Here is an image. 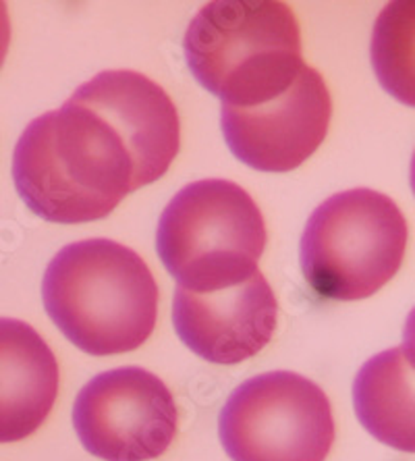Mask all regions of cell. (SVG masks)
Wrapping results in <instances>:
<instances>
[{
  "label": "cell",
  "instance_id": "6da1fadb",
  "mask_svg": "<svg viewBox=\"0 0 415 461\" xmlns=\"http://www.w3.org/2000/svg\"><path fill=\"white\" fill-rule=\"evenodd\" d=\"M13 181L33 214L59 225L106 219L141 187L121 133L73 96L25 127Z\"/></svg>",
  "mask_w": 415,
  "mask_h": 461
},
{
  "label": "cell",
  "instance_id": "7a4b0ae2",
  "mask_svg": "<svg viewBox=\"0 0 415 461\" xmlns=\"http://www.w3.org/2000/svg\"><path fill=\"white\" fill-rule=\"evenodd\" d=\"M42 302L60 333L90 356L144 345L158 318V285L144 258L113 240H84L52 258Z\"/></svg>",
  "mask_w": 415,
  "mask_h": 461
},
{
  "label": "cell",
  "instance_id": "3957f363",
  "mask_svg": "<svg viewBox=\"0 0 415 461\" xmlns=\"http://www.w3.org/2000/svg\"><path fill=\"white\" fill-rule=\"evenodd\" d=\"M197 84L222 106H254L289 90L305 67L302 27L281 0L203 5L183 40Z\"/></svg>",
  "mask_w": 415,
  "mask_h": 461
},
{
  "label": "cell",
  "instance_id": "277c9868",
  "mask_svg": "<svg viewBox=\"0 0 415 461\" xmlns=\"http://www.w3.org/2000/svg\"><path fill=\"white\" fill-rule=\"evenodd\" d=\"M266 222L254 198L227 179H202L162 210L156 249L176 287L216 291L257 273Z\"/></svg>",
  "mask_w": 415,
  "mask_h": 461
},
{
  "label": "cell",
  "instance_id": "5b68a950",
  "mask_svg": "<svg viewBox=\"0 0 415 461\" xmlns=\"http://www.w3.org/2000/svg\"><path fill=\"white\" fill-rule=\"evenodd\" d=\"M407 240L405 216L389 195L347 189L320 204L305 225L303 276L326 300H364L399 273Z\"/></svg>",
  "mask_w": 415,
  "mask_h": 461
},
{
  "label": "cell",
  "instance_id": "8992f818",
  "mask_svg": "<svg viewBox=\"0 0 415 461\" xmlns=\"http://www.w3.org/2000/svg\"><path fill=\"white\" fill-rule=\"evenodd\" d=\"M219 432L233 461H324L335 443V418L316 383L276 370L230 393Z\"/></svg>",
  "mask_w": 415,
  "mask_h": 461
},
{
  "label": "cell",
  "instance_id": "52a82bcc",
  "mask_svg": "<svg viewBox=\"0 0 415 461\" xmlns=\"http://www.w3.org/2000/svg\"><path fill=\"white\" fill-rule=\"evenodd\" d=\"M176 403L168 386L138 366L94 376L73 405L75 432L104 461L160 457L176 435Z\"/></svg>",
  "mask_w": 415,
  "mask_h": 461
},
{
  "label": "cell",
  "instance_id": "ba28073f",
  "mask_svg": "<svg viewBox=\"0 0 415 461\" xmlns=\"http://www.w3.org/2000/svg\"><path fill=\"white\" fill-rule=\"evenodd\" d=\"M332 98L324 77L305 65L278 96L254 106H222L229 150L256 171L287 173L314 154L329 133Z\"/></svg>",
  "mask_w": 415,
  "mask_h": 461
},
{
  "label": "cell",
  "instance_id": "9c48e42d",
  "mask_svg": "<svg viewBox=\"0 0 415 461\" xmlns=\"http://www.w3.org/2000/svg\"><path fill=\"white\" fill-rule=\"evenodd\" d=\"M276 318L275 291L262 270L216 291H175L176 335L195 356L212 364H241L260 354L275 335Z\"/></svg>",
  "mask_w": 415,
  "mask_h": 461
},
{
  "label": "cell",
  "instance_id": "30bf717a",
  "mask_svg": "<svg viewBox=\"0 0 415 461\" xmlns=\"http://www.w3.org/2000/svg\"><path fill=\"white\" fill-rule=\"evenodd\" d=\"M121 133L140 185L165 177L181 146L179 113L162 87L138 71H102L73 92Z\"/></svg>",
  "mask_w": 415,
  "mask_h": 461
},
{
  "label": "cell",
  "instance_id": "8fae6325",
  "mask_svg": "<svg viewBox=\"0 0 415 461\" xmlns=\"http://www.w3.org/2000/svg\"><path fill=\"white\" fill-rule=\"evenodd\" d=\"M59 378L42 335L17 318H0V445L23 440L46 422Z\"/></svg>",
  "mask_w": 415,
  "mask_h": 461
},
{
  "label": "cell",
  "instance_id": "7c38bea8",
  "mask_svg": "<svg viewBox=\"0 0 415 461\" xmlns=\"http://www.w3.org/2000/svg\"><path fill=\"white\" fill-rule=\"evenodd\" d=\"M357 420L380 443L415 451L413 348L399 345L374 356L353 383Z\"/></svg>",
  "mask_w": 415,
  "mask_h": 461
},
{
  "label": "cell",
  "instance_id": "4fadbf2b",
  "mask_svg": "<svg viewBox=\"0 0 415 461\" xmlns=\"http://www.w3.org/2000/svg\"><path fill=\"white\" fill-rule=\"evenodd\" d=\"M9 44H11V19H9V11H6V5L0 3V67L5 63Z\"/></svg>",
  "mask_w": 415,
  "mask_h": 461
}]
</instances>
